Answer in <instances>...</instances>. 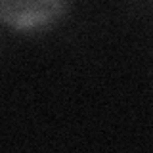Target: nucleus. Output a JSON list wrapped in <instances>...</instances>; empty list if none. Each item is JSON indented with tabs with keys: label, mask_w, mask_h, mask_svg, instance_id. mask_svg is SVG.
<instances>
[{
	"label": "nucleus",
	"mask_w": 153,
	"mask_h": 153,
	"mask_svg": "<svg viewBox=\"0 0 153 153\" xmlns=\"http://www.w3.org/2000/svg\"><path fill=\"white\" fill-rule=\"evenodd\" d=\"M67 0H0V19L13 29H40L61 16Z\"/></svg>",
	"instance_id": "nucleus-1"
}]
</instances>
